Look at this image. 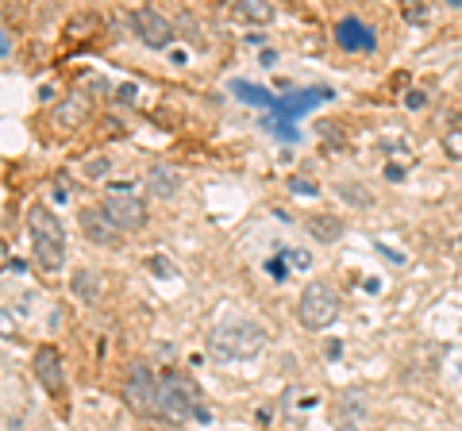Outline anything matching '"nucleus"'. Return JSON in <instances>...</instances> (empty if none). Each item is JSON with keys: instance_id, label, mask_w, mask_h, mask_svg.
Returning <instances> with one entry per match:
<instances>
[{"instance_id": "obj_20", "label": "nucleus", "mask_w": 462, "mask_h": 431, "mask_svg": "<svg viewBox=\"0 0 462 431\" xmlns=\"http://www.w3.org/2000/svg\"><path fill=\"white\" fill-rule=\"evenodd\" d=\"M289 189H297V193H305V197H309V193H316V189H312V185H309V181H300V178H297L293 185H289Z\"/></svg>"}, {"instance_id": "obj_15", "label": "nucleus", "mask_w": 462, "mask_h": 431, "mask_svg": "<svg viewBox=\"0 0 462 431\" xmlns=\"http://www.w3.org/2000/svg\"><path fill=\"white\" fill-rule=\"evenodd\" d=\"M309 232L316 239H324V243H336L343 235V220H336V216H312L309 220Z\"/></svg>"}, {"instance_id": "obj_5", "label": "nucleus", "mask_w": 462, "mask_h": 431, "mask_svg": "<svg viewBox=\"0 0 462 431\" xmlns=\"http://www.w3.org/2000/svg\"><path fill=\"white\" fill-rule=\"evenodd\" d=\"M100 208L108 212V220L120 227V232H139V227L147 224V205L132 193V185H108V197Z\"/></svg>"}, {"instance_id": "obj_4", "label": "nucleus", "mask_w": 462, "mask_h": 431, "mask_svg": "<svg viewBox=\"0 0 462 431\" xmlns=\"http://www.w3.org/2000/svg\"><path fill=\"white\" fill-rule=\"evenodd\" d=\"M297 320H300V327H309V332L331 327L339 320V293L331 289L328 281H309L297 300Z\"/></svg>"}, {"instance_id": "obj_17", "label": "nucleus", "mask_w": 462, "mask_h": 431, "mask_svg": "<svg viewBox=\"0 0 462 431\" xmlns=\"http://www.w3.org/2000/svg\"><path fill=\"white\" fill-rule=\"evenodd\" d=\"M108 170H112L108 158H93V162H85V174H89V178H105Z\"/></svg>"}, {"instance_id": "obj_11", "label": "nucleus", "mask_w": 462, "mask_h": 431, "mask_svg": "<svg viewBox=\"0 0 462 431\" xmlns=\"http://www.w3.org/2000/svg\"><path fill=\"white\" fill-rule=\"evenodd\" d=\"M147 189L158 197V200H170V197H178L181 193V174L173 170L170 162H154L147 170Z\"/></svg>"}, {"instance_id": "obj_14", "label": "nucleus", "mask_w": 462, "mask_h": 431, "mask_svg": "<svg viewBox=\"0 0 462 431\" xmlns=\"http://www.w3.org/2000/svg\"><path fill=\"white\" fill-rule=\"evenodd\" d=\"M69 289H74V297H81V300H97L100 297V274L97 270H78L74 281H69Z\"/></svg>"}, {"instance_id": "obj_13", "label": "nucleus", "mask_w": 462, "mask_h": 431, "mask_svg": "<svg viewBox=\"0 0 462 431\" xmlns=\"http://www.w3.org/2000/svg\"><path fill=\"white\" fill-rule=\"evenodd\" d=\"M231 12L247 23H270L273 20V5H266V0H239V5H231Z\"/></svg>"}, {"instance_id": "obj_2", "label": "nucleus", "mask_w": 462, "mask_h": 431, "mask_svg": "<svg viewBox=\"0 0 462 431\" xmlns=\"http://www.w3.org/2000/svg\"><path fill=\"white\" fill-rule=\"evenodd\" d=\"M154 416L166 424H185L193 420V416H205L200 412V393L189 378H181V373H166V378H158V405H154Z\"/></svg>"}, {"instance_id": "obj_9", "label": "nucleus", "mask_w": 462, "mask_h": 431, "mask_svg": "<svg viewBox=\"0 0 462 431\" xmlns=\"http://www.w3.org/2000/svg\"><path fill=\"white\" fill-rule=\"evenodd\" d=\"M81 232L89 235L93 243H100V247H116V243L124 239V232L108 220L105 208H85V212H81Z\"/></svg>"}, {"instance_id": "obj_3", "label": "nucleus", "mask_w": 462, "mask_h": 431, "mask_svg": "<svg viewBox=\"0 0 462 431\" xmlns=\"http://www.w3.org/2000/svg\"><path fill=\"white\" fill-rule=\"evenodd\" d=\"M208 343H212V354L220 358H254L266 347V332L251 320H231L216 327Z\"/></svg>"}, {"instance_id": "obj_22", "label": "nucleus", "mask_w": 462, "mask_h": 431, "mask_svg": "<svg viewBox=\"0 0 462 431\" xmlns=\"http://www.w3.org/2000/svg\"><path fill=\"white\" fill-rule=\"evenodd\" d=\"M339 431H358V427H351V424H346V427H339Z\"/></svg>"}, {"instance_id": "obj_1", "label": "nucleus", "mask_w": 462, "mask_h": 431, "mask_svg": "<svg viewBox=\"0 0 462 431\" xmlns=\"http://www.w3.org/2000/svg\"><path fill=\"white\" fill-rule=\"evenodd\" d=\"M27 232H32V251H35V266L42 274H58L66 266V232H62V220L47 208V205H35L27 212Z\"/></svg>"}, {"instance_id": "obj_16", "label": "nucleus", "mask_w": 462, "mask_h": 431, "mask_svg": "<svg viewBox=\"0 0 462 431\" xmlns=\"http://www.w3.org/2000/svg\"><path fill=\"white\" fill-rule=\"evenodd\" d=\"M443 151H447V158H462V132H447Z\"/></svg>"}, {"instance_id": "obj_21", "label": "nucleus", "mask_w": 462, "mask_h": 431, "mask_svg": "<svg viewBox=\"0 0 462 431\" xmlns=\"http://www.w3.org/2000/svg\"><path fill=\"white\" fill-rule=\"evenodd\" d=\"M451 247H455V254H458V258H462V235H458V239H455V243H451Z\"/></svg>"}, {"instance_id": "obj_10", "label": "nucleus", "mask_w": 462, "mask_h": 431, "mask_svg": "<svg viewBox=\"0 0 462 431\" xmlns=\"http://www.w3.org/2000/svg\"><path fill=\"white\" fill-rule=\"evenodd\" d=\"M336 39H339V47H343V50H374V47H378L374 32H370L363 20H355V16H343V20H339Z\"/></svg>"}, {"instance_id": "obj_12", "label": "nucleus", "mask_w": 462, "mask_h": 431, "mask_svg": "<svg viewBox=\"0 0 462 431\" xmlns=\"http://www.w3.org/2000/svg\"><path fill=\"white\" fill-rule=\"evenodd\" d=\"M85 120H89V96H85V93L66 96L62 105L54 108V127H62V132H69V127H81Z\"/></svg>"}, {"instance_id": "obj_7", "label": "nucleus", "mask_w": 462, "mask_h": 431, "mask_svg": "<svg viewBox=\"0 0 462 431\" xmlns=\"http://www.w3.org/2000/svg\"><path fill=\"white\" fill-rule=\"evenodd\" d=\"M132 23H135V32L143 39V47L162 50V47H170V42H173V23L158 8H139L132 16Z\"/></svg>"}, {"instance_id": "obj_19", "label": "nucleus", "mask_w": 462, "mask_h": 431, "mask_svg": "<svg viewBox=\"0 0 462 431\" xmlns=\"http://www.w3.org/2000/svg\"><path fill=\"white\" fill-rule=\"evenodd\" d=\"M404 105H409V108H424L428 96H424V93H409V100H404Z\"/></svg>"}, {"instance_id": "obj_8", "label": "nucleus", "mask_w": 462, "mask_h": 431, "mask_svg": "<svg viewBox=\"0 0 462 431\" xmlns=\"http://www.w3.org/2000/svg\"><path fill=\"white\" fill-rule=\"evenodd\" d=\"M32 370H35V378H39V385L47 393H62L66 390V370H62V354H58L54 347H39L35 351V358H32Z\"/></svg>"}, {"instance_id": "obj_18", "label": "nucleus", "mask_w": 462, "mask_h": 431, "mask_svg": "<svg viewBox=\"0 0 462 431\" xmlns=\"http://www.w3.org/2000/svg\"><path fill=\"white\" fill-rule=\"evenodd\" d=\"M0 54H5V59L12 54V32H8V27H5V32H0Z\"/></svg>"}, {"instance_id": "obj_6", "label": "nucleus", "mask_w": 462, "mask_h": 431, "mask_svg": "<svg viewBox=\"0 0 462 431\" xmlns=\"http://www.w3.org/2000/svg\"><path fill=\"white\" fill-rule=\"evenodd\" d=\"M124 400L127 408H135L139 416H154V405H158V378L147 370V366H135L127 373L124 381Z\"/></svg>"}]
</instances>
